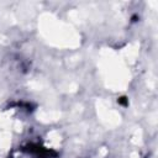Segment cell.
I'll return each instance as SVG.
<instances>
[{
    "label": "cell",
    "mask_w": 158,
    "mask_h": 158,
    "mask_svg": "<svg viewBox=\"0 0 158 158\" xmlns=\"http://www.w3.org/2000/svg\"><path fill=\"white\" fill-rule=\"evenodd\" d=\"M20 151L31 158H58V152L43 146L40 142H27Z\"/></svg>",
    "instance_id": "cell-1"
},
{
    "label": "cell",
    "mask_w": 158,
    "mask_h": 158,
    "mask_svg": "<svg viewBox=\"0 0 158 158\" xmlns=\"http://www.w3.org/2000/svg\"><path fill=\"white\" fill-rule=\"evenodd\" d=\"M117 102H118L120 105H123V106H127V105H128V100H127L126 98H120V99H117Z\"/></svg>",
    "instance_id": "cell-2"
}]
</instances>
